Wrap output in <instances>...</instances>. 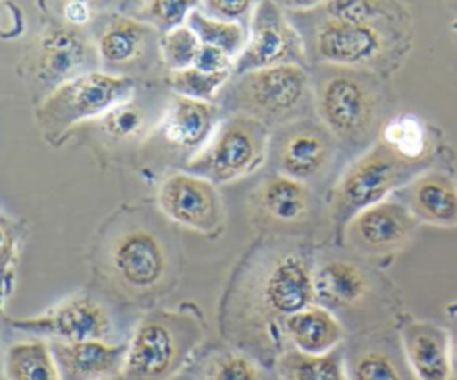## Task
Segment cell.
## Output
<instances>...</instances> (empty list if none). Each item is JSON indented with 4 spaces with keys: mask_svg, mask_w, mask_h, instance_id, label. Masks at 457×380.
<instances>
[{
    "mask_svg": "<svg viewBox=\"0 0 457 380\" xmlns=\"http://www.w3.org/2000/svg\"><path fill=\"white\" fill-rule=\"evenodd\" d=\"M202 341V326L179 310H154L127 343L120 380H170L191 359Z\"/></svg>",
    "mask_w": 457,
    "mask_h": 380,
    "instance_id": "obj_1",
    "label": "cell"
},
{
    "mask_svg": "<svg viewBox=\"0 0 457 380\" xmlns=\"http://www.w3.org/2000/svg\"><path fill=\"white\" fill-rule=\"evenodd\" d=\"M134 93V77L105 70L86 71L52 89L37 105L36 120L45 139L55 143L77 123L98 120Z\"/></svg>",
    "mask_w": 457,
    "mask_h": 380,
    "instance_id": "obj_2",
    "label": "cell"
},
{
    "mask_svg": "<svg viewBox=\"0 0 457 380\" xmlns=\"http://www.w3.org/2000/svg\"><path fill=\"white\" fill-rule=\"evenodd\" d=\"M270 127L261 120L232 112L221 118L209 141L187 161V171L212 184H228L257 171L270 150Z\"/></svg>",
    "mask_w": 457,
    "mask_h": 380,
    "instance_id": "obj_3",
    "label": "cell"
},
{
    "mask_svg": "<svg viewBox=\"0 0 457 380\" xmlns=\"http://www.w3.org/2000/svg\"><path fill=\"white\" fill-rule=\"evenodd\" d=\"M314 266L302 250L284 248L266 255L257 262L250 275L252 316L271 330L277 323L282 332V321L300 309L314 303L312 289Z\"/></svg>",
    "mask_w": 457,
    "mask_h": 380,
    "instance_id": "obj_4",
    "label": "cell"
},
{
    "mask_svg": "<svg viewBox=\"0 0 457 380\" xmlns=\"http://www.w3.org/2000/svg\"><path fill=\"white\" fill-rule=\"evenodd\" d=\"M311 95L309 75L302 64H278L236 75L227 91L232 111L253 116L266 123H286L307 103Z\"/></svg>",
    "mask_w": 457,
    "mask_h": 380,
    "instance_id": "obj_5",
    "label": "cell"
},
{
    "mask_svg": "<svg viewBox=\"0 0 457 380\" xmlns=\"http://www.w3.org/2000/svg\"><path fill=\"white\" fill-rule=\"evenodd\" d=\"M105 260L111 280L134 298L162 291L171 271V259L162 237L141 223H129L111 235Z\"/></svg>",
    "mask_w": 457,
    "mask_h": 380,
    "instance_id": "obj_6",
    "label": "cell"
},
{
    "mask_svg": "<svg viewBox=\"0 0 457 380\" xmlns=\"http://www.w3.org/2000/svg\"><path fill=\"white\" fill-rule=\"evenodd\" d=\"M414 164L400 159L382 141L346 166L330 193L332 214L345 223L359 211L387 198L391 191L409 180Z\"/></svg>",
    "mask_w": 457,
    "mask_h": 380,
    "instance_id": "obj_7",
    "label": "cell"
},
{
    "mask_svg": "<svg viewBox=\"0 0 457 380\" xmlns=\"http://www.w3.org/2000/svg\"><path fill=\"white\" fill-rule=\"evenodd\" d=\"M314 103L320 123L345 143L364 141L378 118L375 91L352 73H334L321 80Z\"/></svg>",
    "mask_w": 457,
    "mask_h": 380,
    "instance_id": "obj_8",
    "label": "cell"
},
{
    "mask_svg": "<svg viewBox=\"0 0 457 380\" xmlns=\"http://www.w3.org/2000/svg\"><path fill=\"white\" fill-rule=\"evenodd\" d=\"M98 64L95 41L82 29L54 21L36 39L29 57V73L37 86L50 93L80 73L98 70Z\"/></svg>",
    "mask_w": 457,
    "mask_h": 380,
    "instance_id": "obj_9",
    "label": "cell"
},
{
    "mask_svg": "<svg viewBox=\"0 0 457 380\" xmlns=\"http://www.w3.org/2000/svg\"><path fill=\"white\" fill-rule=\"evenodd\" d=\"M161 212L173 223L216 237L225 227L223 200L211 180L191 171L164 177L157 191Z\"/></svg>",
    "mask_w": 457,
    "mask_h": 380,
    "instance_id": "obj_10",
    "label": "cell"
},
{
    "mask_svg": "<svg viewBox=\"0 0 457 380\" xmlns=\"http://www.w3.org/2000/svg\"><path fill=\"white\" fill-rule=\"evenodd\" d=\"M248 27V41L234 61L232 75L305 61L303 41L275 0H259Z\"/></svg>",
    "mask_w": 457,
    "mask_h": 380,
    "instance_id": "obj_11",
    "label": "cell"
},
{
    "mask_svg": "<svg viewBox=\"0 0 457 380\" xmlns=\"http://www.w3.org/2000/svg\"><path fill=\"white\" fill-rule=\"evenodd\" d=\"M159 37L161 32L150 23L111 12L96 30L95 46L105 71L130 77L129 70H143L154 57L161 59Z\"/></svg>",
    "mask_w": 457,
    "mask_h": 380,
    "instance_id": "obj_12",
    "label": "cell"
},
{
    "mask_svg": "<svg viewBox=\"0 0 457 380\" xmlns=\"http://www.w3.org/2000/svg\"><path fill=\"white\" fill-rule=\"evenodd\" d=\"M416 225L418 219L403 202L382 200L353 214L345 225V237L355 252L382 257L403 248Z\"/></svg>",
    "mask_w": 457,
    "mask_h": 380,
    "instance_id": "obj_13",
    "label": "cell"
},
{
    "mask_svg": "<svg viewBox=\"0 0 457 380\" xmlns=\"http://www.w3.org/2000/svg\"><path fill=\"white\" fill-rule=\"evenodd\" d=\"M12 325L61 341L107 339L112 330V319L105 305L84 293L71 294L37 316L12 319Z\"/></svg>",
    "mask_w": 457,
    "mask_h": 380,
    "instance_id": "obj_14",
    "label": "cell"
},
{
    "mask_svg": "<svg viewBox=\"0 0 457 380\" xmlns=\"http://www.w3.org/2000/svg\"><path fill=\"white\" fill-rule=\"evenodd\" d=\"M398 343L414 380H453L450 332L432 321L405 318Z\"/></svg>",
    "mask_w": 457,
    "mask_h": 380,
    "instance_id": "obj_15",
    "label": "cell"
},
{
    "mask_svg": "<svg viewBox=\"0 0 457 380\" xmlns=\"http://www.w3.org/2000/svg\"><path fill=\"white\" fill-rule=\"evenodd\" d=\"M334 152V136L321 123H293L277 146L278 171L307 184L328 171Z\"/></svg>",
    "mask_w": 457,
    "mask_h": 380,
    "instance_id": "obj_16",
    "label": "cell"
},
{
    "mask_svg": "<svg viewBox=\"0 0 457 380\" xmlns=\"http://www.w3.org/2000/svg\"><path fill=\"white\" fill-rule=\"evenodd\" d=\"M314 45L321 61L345 68L368 66L386 48L384 36L375 23H355L330 16L320 23Z\"/></svg>",
    "mask_w": 457,
    "mask_h": 380,
    "instance_id": "obj_17",
    "label": "cell"
},
{
    "mask_svg": "<svg viewBox=\"0 0 457 380\" xmlns=\"http://www.w3.org/2000/svg\"><path fill=\"white\" fill-rule=\"evenodd\" d=\"M220 121L221 109L214 102L173 93L162 109L155 130L168 145L193 157L209 141Z\"/></svg>",
    "mask_w": 457,
    "mask_h": 380,
    "instance_id": "obj_18",
    "label": "cell"
},
{
    "mask_svg": "<svg viewBox=\"0 0 457 380\" xmlns=\"http://www.w3.org/2000/svg\"><path fill=\"white\" fill-rule=\"evenodd\" d=\"M62 380H114L121 376L127 343L107 339L50 341Z\"/></svg>",
    "mask_w": 457,
    "mask_h": 380,
    "instance_id": "obj_19",
    "label": "cell"
},
{
    "mask_svg": "<svg viewBox=\"0 0 457 380\" xmlns=\"http://www.w3.org/2000/svg\"><path fill=\"white\" fill-rule=\"evenodd\" d=\"M314 303L330 309H357L371 291L370 275L350 259L330 257L312 269Z\"/></svg>",
    "mask_w": 457,
    "mask_h": 380,
    "instance_id": "obj_20",
    "label": "cell"
},
{
    "mask_svg": "<svg viewBox=\"0 0 457 380\" xmlns=\"http://www.w3.org/2000/svg\"><path fill=\"white\" fill-rule=\"evenodd\" d=\"M421 223L457 227V182L441 169H427L412 177L405 187V202Z\"/></svg>",
    "mask_w": 457,
    "mask_h": 380,
    "instance_id": "obj_21",
    "label": "cell"
},
{
    "mask_svg": "<svg viewBox=\"0 0 457 380\" xmlns=\"http://www.w3.org/2000/svg\"><path fill=\"white\" fill-rule=\"evenodd\" d=\"M259 216L277 225L303 223L312 209V194L305 182L280 171L266 177L252 194Z\"/></svg>",
    "mask_w": 457,
    "mask_h": 380,
    "instance_id": "obj_22",
    "label": "cell"
},
{
    "mask_svg": "<svg viewBox=\"0 0 457 380\" xmlns=\"http://www.w3.org/2000/svg\"><path fill=\"white\" fill-rule=\"evenodd\" d=\"M282 335L296 351L325 355L339 350L346 330L330 309L311 303L282 321Z\"/></svg>",
    "mask_w": 457,
    "mask_h": 380,
    "instance_id": "obj_23",
    "label": "cell"
},
{
    "mask_svg": "<svg viewBox=\"0 0 457 380\" xmlns=\"http://www.w3.org/2000/svg\"><path fill=\"white\" fill-rule=\"evenodd\" d=\"M346 380H414L403 355L380 343L364 341L343 353Z\"/></svg>",
    "mask_w": 457,
    "mask_h": 380,
    "instance_id": "obj_24",
    "label": "cell"
},
{
    "mask_svg": "<svg viewBox=\"0 0 457 380\" xmlns=\"http://www.w3.org/2000/svg\"><path fill=\"white\" fill-rule=\"evenodd\" d=\"M5 380H62L50 343L23 339L12 343L4 357Z\"/></svg>",
    "mask_w": 457,
    "mask_h": 380,
    "instance_id": "obj_25",
    "label": "cell"
},
{
    "mask_svg": "<svg viewBox=\"0 0 457 380\" xmlns=\"http://www.w3.org/2000/svg\"><path fill=\"white\" fill-rule=\"evenodd\" d=\"M275 373L278 380H346L339 350L325 355L284 350L275 359Z\"/></svg>",
    "mask_w": 457,
    "mask_h": 380,
    "instance_id": "obj_26",
    "label": "cell"
},
{
    "mask_svg": "<svg viewBox=\"0 0 457 380\" xmlns=\"http://www.w3.org/2000/svg\"><path fill=\"white\" fill-rule=\"evenodd\" d=\"M400 159L418 164L421 162L430 146L428 127L416 114H398L391 118L380 130V139Z\"/></svg>",
    "mask_w": 457,
    "mask_h": 380,
    "instance_id": "obj_27",
    "label": "cell"
},
{
    "mask_svg": "<svg viewBox=\"0 0 457 380\" xmlns=\"http://www.w3.org/2000/svg\"><path fill=\"white\" fill-rule=\"evenodd\" d=\"M186 25L196 34L198 41L227 52L234 61L245 50L248 41V29L237 21H225L205 14L202 9H195Z\"/></svg>",
    "mask_w": 457,
    "mask_h": 380,
    "instance_id": "obj_28",
    "label": "cell"
},
{
    "mask_svg": "<svg viewBox=\"0 0 457 380\" xmlns=\"http://www.w3.org/2000/svg\"><path fill=\"white\" fill-rule=\"evenodd\" d=\"M96 121L102 134L116 143H136L150 132L148 111L134 96L114 105Z\"/></svg>",
    "mask_w": 457,
    "mask_h": 380,
    "instance_id": "obj_29",
    "label": "cell"
},
{
    "mask_svg": "<svg viewBox=\"0 0 457 380\" xmlns=\"http://www.w3.org/2000/svg\"><path fill=\"white\" fill-rule=\"evenodd\" d=\"M198 380H268V376L250 353L230 348L211 353L200 368Z\"/></svg>",
    "mask_w": 457,
    "mask_h": 380,
    "instance_id": "obj_30",
    "label": "cell"
},
{
    "mask_svg": "<svg viewBox=\"0 0 457 380\" xmlns=\"http://www.w3.org/2000/svg\"><path fill=\"white\" fill-rule=\"evenodd\" d=\"M230 77H232L230 71L207 73L195 66H189L184 70L170 71L168 82H170L173 93H177V95L189 96L195 100L212 102L221 93V89L227 86Z\"/></svg>",
    "mask_w": 457,
    "mask_h": 380,
    "instance_id": "obj_31",
    "label": "cell"
},
{
    "mask_svg": "<svg viewBox=\"0 0 457 380\" xmlns=\"http://www.w3.org/2000/svg\"><path fill=\"white\" fill-rule=\"evenodd\" d=\"M198 48L200 41L186 23L162 32L159 37L161 61L170 71L193 66Z\"/></svg>",
    "mask_w": 457,
    "mask_h": 380,
    "instance_id": "obj_32",
    "label": "cell"
},
{
    "mask_svg": "<svg viewBox=\"0 0 457 380\" xmlns=\"http://www.w3.org/2000/svg\"><path fill=\"white\" fill-rule=\"evenodd\" d=\"M195 9H202V0H141L137 18L162 34L184 25Z\"/></svg>",
    "mask_w": 457,
    "mask_h": 380,
    "instance_id": "obj_33",
    "label": "cell"
},
{
    "mask_svg": "<svg viewBox=\"0 0 457 380\" xmlns=\"http://www.w3.org/2000/svg\"><path fill=\"white\" fill-rule=\"evenodd\" d=\"M327 11L336 20L375 23L391 12V5L389 0H327Z\"/></svg>",
    "mask_w": 457,
    "mask_h": 380,
    "instance_id": "obj_34",
    "label": "cell"
},
{
    "mask_svg": "<svg viewBox=\"0 0 457 380\" xmlns=\"http://www.w3.org/2000/svg\"><path fill=\"white\" fill-rule=\"evenodd\" d=\"M257 4L259 0H202V11L209 16L225 21H237L246 27L250 25Z\"/></svg>",
    "mask_w": 457,
    "mask_h": 380,
    "instance_id": "obj_35",
    "label": "cell"
},
{
    "mask_svg": "<svg viewBox=\"0 0 457 380\" xmlns=\"http://www.w3.org/2000/svg\"><path fill=\"white\" fill-rule=\"evenodd\" d=\"M193 66L202 71H207V73H223V71L232 73L234 59L221 48L200 43V48L193 61Z\"/></svg>",
    "mask_w": 457,
    "mask_h": 380,
    "instance_id": "obj_36",
    "label": "cell"
},
{
    "mask_svg": "<svg viewBox=\"0 0 457 380\" xmlns=\"http://www.w3.org/2000/svg\"><path fill=\"white\" fill-rule=\"evenodd\" d=\"M16 260V232L11 221L0 214V280L5 278Z\"/></svg>",
    "mask_w": 457,
    "mask_h": 380,
    "instance_id": "obj_37",
    "label": "cell"
},
{
    "mask_svg": "<svg viewBox=\"0 0 457 380\" xmlns=\"http://www.w3.org/2000/svg\"><path fill=\"white\" fill-rule=\"evenodd\" d=\"M59 2H64V0H57ZM79 2H84L87 4L96 14H111L114 9L121 7L125 4V0H79Z\"/></svg>",
    "mask_w": 457,
    "mask_h": 380,
    "instance_id": "obj_38",
    "label": "cell"
},
{
    "mask_svg": "<svg viewBox=\"0 0 457 380\" xmlns=\"http://www.w3.org/2000/svg\"><path fill=\"white\" fill-rule=\"evenodd\" d=\"M278 5H284L287 9H296V11H307L312 9L327 0H275Z\"/></svg>",
    "mask_w": 457,
    "mask_h": 380,
    "instance_id": "obj_39",
    "label": "cell"
},
{
    "mask_svg": "<svg viewBox=\"0 0 457 380\" xmlns=\"http://www.w3.org/2000/svg\"><path fill=\"white\" fill-rule=\"evenodd\" d=\"M450 332V344H452V368H453V378H457V314L452 319Z\"/></svg>",
    "mask_w": 457,
    "mask_h": 380,
    "instance_id": "obj_40",
    "label": "cell"
},
{
    "mask_svg": "<svg viewBox=\"0 0 457 380\" xmlns=\"http://www.w3.org/2000/svg\"><path fill=\"white\" fill-rule=\"evenodd\" d=\"M5 9H9V4L4 2V0H0V18H2V14H4Z\"/></svg>",
    "mask_w": 457,
    "mask_h": 380,
    "instance_id": "obj_41",
    "label": "cell"
},
{
    "mask_svg": "<svg viewBox=\"0 0 457 380\" xmlns=\"http://www.w3.org/2000/svg\"><path fill=\"white\" fill-rule=\"evenodd\" d=\"M455 30H457V25H455Z\"/></svg>",
    "mask_w": 457,
    "mask_h": 380,
    "instance_id": "obj_42",
    "label": "cell"
}]
</instances>
